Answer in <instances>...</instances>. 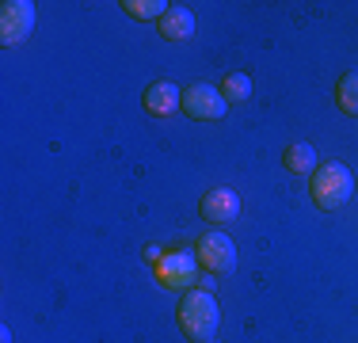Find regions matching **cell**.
I'll list each match as a JSON object with an SVG mask.
<instances>
[{
    "instance_id": "7a4b0ae2",
    "label": "cell",
    "mask_w": 358,
    "mask_h": 343,
    "mask_svg": "<svg viewBox=\"0 0 358 343\" xmlns=\"http://www.w3.org/2000/svg\"><path fill=\"white\" fill-rule=\"evenodd\" d=\"M313 202L320 206V210H339V206L351 202L355 195V176L347 164H339V160H328V164H320L313 172Z\"/></svg>"
},
{
    "instance_id": "4fadbf2b",
    "label": "cell",
    "mask_w": 358,
    "mask_h": 343,
    "mask_svg": "<svg viewBox=\"0 0 358 343\" xmlns=\"http://www.w3.org/2000/svg\"><path fill=\"white\" fill-rule=\"evenodd\" d=\"M221 96H225V103L252 99V76L248 73H229L225 80H221Z\"/></svg>"
},
{
    "instance_id": "277c9868",
    "label": "cell",
    "mask_w": 358,
    "mask_h": 343,
    "mask_svg": "<svg viewBox=\"0 0 358 343\" xmlns=\"http://www.w3.org/2000/svg\"><path fill=\"white\" fill-rule=\"evenodd\" d=\"M187 115L194 118V122H217V118H225L229 103L221 96V88H210V84H191V88H183V107Z\"/></svg>"
},
{
    "instance_id": "8fae6325",
    "label": "cell",
    "mask_w": 358,
    "mask_h": 343,
    "mask_svg": "<svg viewBox=\"0 0 358 343\" xmlns=\"http://www.w3.org/2000/svg\"><path fill=\"white\" fill-rule=\"evenodd\" d=\"M336 103H339V111H343V115L358 118V69H347V73L339 76V84H336Z\"/></svg>"
},
{
    "instance_id": "5b68a950",
    "label": "cell",
    "mask_w": 358,
    "mask_h": 343,
    "mask_svg": "<svg viewBox=\"0 0 358 343\" xmlns=\"http://www.w3.org/2000/svg\"><path fill=\"white\" fill-rule=\"evenodd\" d=\"M157 282L168 290H191L199 282V255L194 252H164L157 263Z\"/></svg>"
},
{
    "instance_id": "3957f363",
    "label": "cell",
    "mask_w": 358,
    "mask_h": 343,
    "mask_svg": "<svg viewBox=\"0 0 358 343\" xmlns=\"http://www.w3.org/2000/svg\"><path fill=\"white\" fill-rule=\"evenodd\" d=\"M194 255H199V267H206L210 274H225L236 267V244L221 229H210L194 240Z\"/></svg>"
},
{
    "instance_id": "30bf717a",
    "label": "cell",
    "mask_w": 358,
    "mask_h": 343,
    "mask_svg": "<svg viewBox=\"0 0 358 343\" xmlns=\"http://www.w3.org/2000/svg\"><path fill=\"white\" fill-rule=\"evenodd\" d=\"M282 164L286 172H294V176H309V172H317V149H313L309 141H294V145H286V153H282Z\"/></svg>"
},
{
    "instance_id": "52a82bcc",
    "label": "cell",
    "mask_w": 358,
    "mask_h": 343,
    "mask_svg": "<svg viewBox=\"0 0 358 343\" xmlns=\"http://www.w3.org/2000/svg\"><path fill=\"white\" fill-rule=\"evenodd\" d=\"M199 214H202V221H214V225H229V221L241 218V195H236L233 187H214V191L202 195Z\"/></svg>"
},
{
    "instance_id": "ba28073f",
    "label": "cell",
    "mask_w": 358,
    "mask_h": 343,
    "mask_svg": "<svg viewBox=\"0 0 358 343\" xmlns=\"http://www.w3.org/2000/svg\"><path fill=\"white\" fill-rule=\"evenodd\" d=\"M145 111L149 115H157V118H168V115H176L179 107H183V88H179L176 80H157V84H149L145 88Z\"/></svg>"
},
{
    "instance_id": "5bb4252c",
    "label": "cell",
    "mask_w": 358,
    "mask_h": 343,
    "mask_svg": "<svg viewBox=\"0 0 358 343\" xmlns=\"http://www.w3.org/2000/svg\"><path fill=\"white\" fill-rule=\"evenodd\" d=\"M210 343H217V340H210Z\"/></svg>"
},
{
    "instance_id": "9c48e42d",
    "label": "cell",
    "mask_w": 358,
    "mask_h": 343,
    "mask_svg": "<svg viewBox=\"0 0 358 343\" xmlns=\"http://www.w3.org/2000/svg\"><path fill=\"white\" fill-rule=\"evenodd\" d=\"M157 27H160V38H168V42H187V38L194 34V12H191V8H183V4H172Z\"/></svg>"
},
{
    "instance_id": "6da1fadb",
    "label": "cell",
    "mask_w": 358,
    "mask_h": 343,
    "mask_svg": "<svg viewBox=\"0 0 358 343\" xmlns=\"http://www.w3.org/2000/svg\"><path fill=\"white\" fill-rule=\"evenodd\" d=\"M217 324H221V309L214 302V294L206 286L187 290V298L179 302V328L194 343H210L217 336Z\"/></svg>"
},
{
    "instance_id": "7c38bea8",
    "label": "cell",
    "mask_w": 358,
    "mask_h": 343,
    "mask_svg": "<svg viewBox=\"0 0 358 343\" xmlns=\"http://www.w3.org/2000/svg\"><path fill=\"white\" fill-rule=\"evenodd\" d=\"M118 8H122L126 15H134V20H157L160 23L172 4H168V0H122Z\"/></svg>"
},
{
    "instance_id": "8992f818",
    "label": "cell",
    "mask_w": 358,
    "mask_h": 343,
    "mask_svg": "<svg viewBox=\"0 0 358 343\" xmlns=\"http://www.w3.org/2000/svg\"><path fill=\"white\" fill-rule=\"evenodd\" d=\"M35 31V4L31 0H4L0 4V42L15 46Z\"/></svg>"
}]
</instances>
